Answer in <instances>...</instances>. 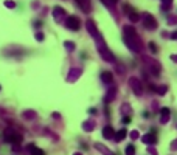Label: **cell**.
<instances>
[{
    "label": "cell",
    "mask_w": 177,
    "mask_h": 155,
    "mask_svg": "<svg viewBox=\"0 0 177 155\" xmlns=\"http://www.w3.org/2000/svg\"><path fill=\"white\" fill-rule=\"evenodd\" d=\"M95 147H97V149H98L99 152H103L104 155H115L113 152H110V151H109L104 144H101V143H95Z\"/></svg>",
    "instance_id": "obj_17"
},
{
    "label": "cell",
    "mask_w": 177,
    "mask_h": 155,
    "mask_svg": "<svg viewBox=\"0 0 177 155\" xmlns=\"http://www.w3.org/2000/svg\"><path fill=\"white\" fill-rule=\"evenodd\" d=\"M171 39H173V40H177V31L171 33Z\"/></svg>",
    "instance_id": "obj_36"
},
{
    "label": "cell",
    "mask_w": 177,
    "mask_h": 155,
    "mask_svg": "<svg viewBox=\"0 0 177 155\" xmlns=\"http://www.w3.org/2000/svg\"><path fill=\"white\" fill-rule=\"evenodd\" d=\"M176 127H177V126H176Z\"/></svg>",
    "instance_id": "obj_44"
},
{
    "label": "cell",
    "mask_w": 177,
    "mask_h": 155,
    "mask_svg": "<svg viewBox=\"0 0 177 155\" xmlns=\"http://www.w3.org/2000/svg\"><path fill=\"white\" fill-rule=\"evenodd\" d=\"M148 152H149V154H151V155H159V152H157V151H155V147H154V144H151V146H149V147H148Z\"/></svg>",
    "instance_id": "obj_29"
},
{
    "label": "cell",
    "mask_w": 177,
    "mask_h": 155,
    "mask_svg": "<svg viewBox=\"0 0 177 155\" xmlns=\"http://www.w3.org/2000/svg\"><path fill=\"white\" fill-rule=\"evenodd\" d=\"M86 28H87V31L90 33L95 39H99V33H98V30H97V25L93 23V20H90V19L87 20V22H86Z\"/></svg>",
    "instance_id": "obj_8"
},
{
    "label": "cell",
    "mask_w": 177,
    "mask_h": 155,
    "mask_svg": "<svg viewBox=\"0 0 177 155\" xmlns=\"http://www.w3.org/2000/svg\"><path fill=\"white\" fill-rule=\"evenodd\" d=\"M36 40H39V42H42V40H44V34H42V33H36Z\"/></svg>",
    "instance_id": "obj_32"
},
{
    "label": "cell",
    "mask_w": 177,
    "mask_h": 155,
    "mask_svg": "<svg viewBox=\"0 0 177 155\" xmlns=\"http://www.w3.org/2000/svg\"><path fill=\"white\" fill-rule=\"evenodd\" d=\"M162 5H173V0H163Z\"/></svg>",
    "instance_id": "obj_37"
},
{
    "label": "cell",
    "mask_w": 177,
    "mask_h": 155,
    "mask_svg": "<svg viewBox=\"0 0 177 155\" xmlns=\"http://www.w3.org/2000/svg\"><path fill=\"white\" fill-rule=\"evenodd\" d=\"M64 47H65V48L69 50V51H73L75 48H76V45H75L73 42H70V40H65V42H64Z\"/></svg>",
    "instance_id": "obj_24"
},
{
    "label": "cell",
    "mask_w": 177,
    "mask_h": 155,
    "mask_svg": "<svg viewBox=\"0 0 177 155\" xmlns=\"http://www.w3.org/2000/svg\"><path fill=\"white\" fill-rule=\"evenodd\" d=\"M112 2H113V3H115V2H117V0H112Z\"/></svg>",
    "instance_id": "obj_42"
},
{
    "label": "cell",
    "mask_w": 177,
    "mask_h": 155,
    "mask_svg": "<svg viewBox=\"0 0 177 155\" xmlns=\"http://www.w3.org/2000/svg\"><path fill=\"white\" fill-rule=\"evenodd\" d=\"M25 119H34L36 118V113L33 112V110H26V112H23V115H22Z\"/></svg>",
    "instance_id": "obj_22"
},
{
    "label": "cell",
    "mask_w": 177,
    "mask_h": 155,
    "mask_svg": "<svg viewBox=\"0 0 177 155\" xmlns=\"http://www.w3.org/2000/svg\"><path fill=\"white\" fill-rule=\"evenodd\" d=\"M124 44L134 53H140V50H141L140 40L137 37V31H135V28H134L132 25L124 26Z\"/></svg>",
    "instance_id": "obj_1"
},
{
    "label": "cell",
    "mask_w": 177,
    "mask_h": 155,
    "mask_svg": "<svg viewBox=\"0 0 177 155\" xmlns=\"http://www.w3.org/2000/svg\"><path fill=\"white\" fill-rule=\"evenodd\" d=\"M143 23H145L146 30H155V28H157V20H155L151 14H145V16H143Z\"/></svg>",
    "instance_id": "obj_7"
},
{
    "label": "cell",
    "mask_w": 177,
    "mask_h": 155,
    "mask_svg": "<svg viewBox=\"0 0 177 155\" xmlns=\"http://www.w3.org/2000/svg\"><path fill=\"white\" fill-rule=\"evenodd\" d=\"M76 3H78L84 11H88V9H90V0H76Z\"/></svg>",
    "instance_id": "obj_19"
},
{
    "label": "cell",
    "mask_w": 177,
    "mask_h": 155,
    "mask_svg": "<svg viewBox=\"0 0 177 155\" xmlns=\"http://www.w3.org/2000/svg\"><path fill=\"white\" fill-rule=\"evenodd\" d=\"M143 60H145V62L148 64V67H149V70H151L152 75H155V76H159V75H160V71H162V65H160L159 60L151 59V57H146V56H143Z\"/></svg>",
    "instance_id": "obj_3"
},
{
    "label": "cell",
    "mask_w": 177,
    "mask_h": 155,
    "mask_svg": "<svg viewBox=\"0 0 177 155\" xmlns=\"http://www.w3.org/2000/svg\"><path fill=\"white\" fill-rule=\"evenodd\" d=\"M73 155H83V154H79V152H75Z\"/></svg>",
    "instance_id": "obj_41"
},
{
    "label": "cell",
    "mask_w": 177,
    "mask_h": 155,
    "mask_svg": "<svg viewBox=\"0 0 177 155\" xmlns=\"http://www.w3.org/2000/svg\"><path fill=\"white\" fill-rule=\"evenodd\" d=\"M127 17H129V20H131V22L132 23H137L138 22V20H140V14H138V12H127Z\"/></svg>",
    "instance_id": "obj_20"
},
{
    "label": "cell",
    "mask_w": 177,
    "mask_h": 155,
    "mask_svg": "<svg viewBox=\"0 0 177 155\" xmlns=\"http://www.w3.org/2000/svg\"><path fill=\"white\" fill-rule=\"evenodd\" d=\"M53 16H54V19H56V20H61V17L65 16L64 8H61V6H54V8H53Z\"/></svg>",
    "instance_id": "obj_16"
},
{
    "label": "cell",
    "mask_w": 177,
    "mask_h": 155,
    "mask_svg": "<svg viewBox=\"0 0 177 155\" xmlns=\"http://www.w3.org/2000/svg\"><path fill=\"white\" fill-rule=\"evenodd\" d=\"M129 85L132 87L134 95H137V96H141V95H143V87H141V82H140L138 78L132 76L131 79H129Z\"/></svg>",
    "instance_id": "obj_6"
},
{
    "label": "cell",
    "mask_w": 177,
    "mask_h": 155,
    "mask_svg": "<svg viewBox=\"0 0 177 155\" xmlns=\"http://www.w3.org/2000/svg\"><path fill=\"white\" fill-rule=\"evenodd\" d=\"M53 116L56 118V119H59V118H61V115H59V113H53Z\"/></svg>",
    "instance_id": "obj_39"
},
{
    "label": "cell",
    "mask_w": 177,
    "mask_h": 155,
    "mask_svg": "<svg viewBox=\"0 0 177 155\" xmlns=\"http://www.w3.org/2000/svg\"><path fill=\"white\" fill-rule=\"evenodd\" d=\"M103 137L106 140H112L115 137V130H113V127L112 126H106L104 129H103Z\"/></svg>",
    "instance_id": "obj_12"
},
{
    "label": "cell",
    "mask_w": 177,
    "mask_h": 155,
    "mask_svg": "<svg viewBox=\"0 0 177 155\" xmlns=\"http://www.w3.org/2000/svg\"><path fill=\"white\" fill-rule=\"evenodd\" d=\"M124 154H126V155H135V147H134V144H127L126 149H124Z\"/></svg>",
    "instance_id": "obj_23"
},
{
    "label": "cell",
    "mask_w": 177,
    "mask_h": 155,
    "mask_svg": "<svg viewBox=\"0 0 177 155\" xmlns=\"http://www.w3.org/2000/svg\"><path fill=\"white\" fill-rule=\"evenodd\" d=\"M168 23H169V25H174V23H177V17H176V16H171V17L168 19Z\"/></svg>",
    "instance_id": "obj_31"
},
{
    "label": "cell",
    "mask_w": 177,
    "mask_h": 155,
    "mask_svg": "<svg viewBox=\"0 0 177 155\" xmlns=\"http://www.w3.org/2000/svg\"><path fill=\"white\" fill-rule=\"evenodd\" d=\"M121 123H123V124H127V123H131V118H129V116H124V118H123V121H121Z\"/></svg>",
    "instance_id": "obj_34"
},
{
    "label": "cell",
    "mask_w": 177,
    "mask_h": 155,
    "mask_svg": "<svg viewBox=\"0 0 177 155\" xmlns=\"http://www.w3.org/2000/svg\"><path fill=\"white\" fill-rule=\"evenodd\" d=\"M148 48L151 50V53H157V45H155V42H149Z\"/></svg>",
    "instance_id": "obj_26"
},
{
    "label": "cell",
    "mask_w": 177,
    "mask_h": 155,
    "mask_svg": "<svg viewBox=\"0 0 177 155\" xmlns=\"http://www.w3.org/2000/svg\"><path fill=\"white\" fill-rule=\"evenodd\" d=\"M3 137H5V141H6V143H11V144L20 143V141H22V135L16 133L12 127H6L5 132H3Z\"/></svg>",
    "instance_id": "obj_2"
},
{
    "label": "cell",
    "mask_w": 177,
    "mask_h": 155,
    "mask_svg": "<svg viewBox=\"0 0 177 155\" xmlns=\"http://www.w3.org/2000/svg\"><path fill=\"white\" fill-rule=\"evenodd\" d=\"M169 109L168 107H163V109L160 110V124H166L169 121Z\"/></svg>",
    "instance_id": "obj_11"
},
{
    "label": "cell",
    "mask_w": 177,
    "mask_h": 155,
    "mask_svg": "<svg viewBox=\"0 0 177 155\" xmlns=\"http://www.w3.org/2000/svg\"><path fill=\"white\" fill-rule=\"evenodd\" d=\"M101 81H103L104 84L110 85L112 81H113V75H112L110 71H103V73H101Z\"/></svg>",
    "instance_id": "obj_14"
},
{
    "label": "cell",
    "mask_w": 177,
    "mask_h": 155,
    "mask_svg": "<svg viewBox=\"0 0 177 155\" xmlns=\"http://www.w3.org/2000/svg\"><path fill=\"white\" fill-rule=\"evenodd\" d=\"M129 137H131V140H138L140 132H138V130H132L131 133H129Z\"/></svg>",
    "instance_id": "obj_27"
},
{
    "label": "cell",
    "mask_w": 177,
    "mask_h": 155,
    "mask_svg": "<svg viewBox=\"0 0 177 155\" xmlns=\"http://www.w3.org/2000/svg\"><path fill=\"white\" fill-rule=\"evenodd\" d=\"M20 149H22V147H20V143H14V144H12V152H19Z\"/></svg>",
    "instance_id": "obj_30"
},
{
    "label": "cell",
    "mask_w": 177,
    "mask_h": 155,
    "mask_svg": "<svg viewBox=\"0 0 177 155\" xmlns=\"http://www.w3.org/2000/svg\"><path fill=\"white\" fill-rule=\"evenodd\" d=\"M141 141H143L145 144L151 146V144H155V143H157V137H155L154 133H146V135L141 137Z\"/></svg>",
    "instance_id": "obj_10"
},
{
    "label": "cell",
    "mask_w": 177,
    "mask_h": 155,
    "mask_svg": "<svg viewBox=\"0 0 177 155\" xmlns=\"http://www.w3.org/2000/svg\"><path fill=\"white\" fill-rule=\"evenodd\" d=\"M115 95H117V87H109V90H107V93H106V96H104V103L106 104H109V103H112L113 101V98H115Z\"/></svg>",
    "instance_id": "obj_9"
},
{
    "label": "cell",
    "mask_w": 177,
    "mask_h": 155,
    "mask_svg": "<svg viewBox=\"0 0 177 155\" xmlns=\"http://www.w3.org/2000/svg\"><path fill=\"white\" fill-rule=\"evenodd\" d=\"M103 3H104L106 6H112V3H113V2H112V0H103Z\"/></svg>",
    "instance_id": "obj_35"
},
{
    "label": "cell",
    "mask_w": 177,
    "mask_h": 155,
    "mask_svg": "<svg viewBox=\"0 0 177 155\" xmlns=\"http://www.w3.org/2000/svg\"><path fill=\"white\" fill-rule=\"evenodd\" d=\"M5 6H6V8H10V9H14L16 8V2H12V0H6Z\"/></svg>",
    "instance_id": "obj_25"
},
{
    "label": "cell",
    "mask_w": 177,
    "mask_h": 155,
    "mask_svg": "<svg viewBox=\"0 0 177 155\" xmlns=\"http://www.w3.org/2000/svg\"><path fill=\"white\" fill-rule=\"evenodd\" d=\"M171 151H177V140H174L171 143Z\"/></svg>",
    "instance_id": "obj_33"
},
{
    "label": "cell",
    "mask_w": 177,
    "mask_h": 155,
    "mask_svg": "<svg viewBox=\"0 0 177 155\" xmlns=\"http://www.w3.org/2000/svg\"><path fill=\"white\" fill-rule=\"evenodd\" d=\"M34 26H36V28H40V26H42V23H40V22H36V25H34Z\"/></svg>",
    "instance_id": "obj_40"
},
{
    "label": "cell",
    "mask_w": 177,
    "mask_h": 155,
    "mask_svg": "<svg viewBox=\"0 0 177 155\" xmlns=\"http://www.w3.org/2000/svg\"><path fill=\"white\" fill-rule=\"evenodd\" d=\"M81 75V68H72L70 73H69V76H67V81L69 82H73V81H76Z\"/></svg>",
    "instance_id": "obj_13"
},
{
    "label": "cell",
    "mask_w": 177,
    "mask_h": 155,
    "mask_svg": "<svg viewBox=\"0 0 177 155\" xmlns=\"http://www.w3.org/2000/svg\"><path fill=\"white\" fill-rule=\"evenodd\" d=\"M98 51H99V55H101V57H103L104 60H107V62H115V57H113V55L110 53V50L107 48V47L101 42L99 45H98Z\"/></svg>",
    "instance_id": "obj_5"
},
{
    "label": "cell",
    "mask_w": 177,
    "mask_h": 155,
    "mask_svg": "<svg viewBox=\"0 0 177 155\" xmlns=\"http://www.w3.org/2000/svg\"><path fill=\"white\" fill-rule=\"evenodd\" d=\"M95 129V121L90 119V121H86V123L83 124V130L84 132H92Z\"/></svg>",
    "instance_id": "obj_18"
},
{
    "label": "cell",
    "mask_w": 177,
    "mask_h": 155,
    "mask_svg": "<svg viewBox=\"0 0 177 155\" xmlns=\"http://www.w3.org/2000/svg\"><path fill=\"white\" fill-rule=\"evenodd\" d=\"M166 92H168V87H166V85H163V84L155 87V93H157V95H160V96L166 95Z\"/></svg>",
    "instance_id": "obj_21"
},
{
    "label": "cell",
    "mask_w": 177,
    "mask_h": 155,
    "mask_svg": "<svg viewBox=\"0 0 177 155\" xmlns=\"http://www.w3.org/2000/svg\"><path fill=\"white\" fill-rule=\"evenodd\" d=\"M171 60L177 64V55H171Z\"/></svg>",
    "instance_id": "obj_38"
},
{
    "label": "cell",
    "mask_w": 177,
    "mask_h": 155,
    "mask_svg": "<svg viewBox=\"0 0 177 155\" xmlns=\"http://www.w3.org/2000/svg\"><path fill=\"white\" fill-rule=\"evenodd\" d=\"M64 25L67 26L69 30H72V31H78L79 30V19L76 17V16H67L65 17V20H64Z\"/></svg>",
    "instance_id": "obj_4"
},
{
    "label": "cell",
    "mask_w": 177,
    "mask_h": 155,
    "mask_svg": "<svg viewBox=\"0 0 177 155\" xmlns=\"http://www.w3.org/2000/svg\"><path fill=\"white\" fill-rule=\"evenodd\" d=\"M31 154H33V155H45L44 151H42V149H39V147H34V149L31 151Z\"/></svg>",
    "instance_id": "obj_28"
},
{
    "label": "cell",
    "mask_w": 177,
    "mask_h": 155,
    "mask_svg": "<svg viewBox=\"0 0 177 155\" xmlns=\"http://www.w3.org/2000/svg\"><path fill=\"white\" fill-rule=\"evenodd\" d=\"M0 90H2V85H0Z\"/></svg>",
    "instance_id": "obj_43"
},
{
    "label": "cell",
    "mask_w": 177,
    "mask_h": 155,
    "mask_svg": "<svg viewBox=\"0 0 177 155\" xmlns=\"http://www.w3.org/2000/svg\"><path fill=\"white\" fill-rule=\"evenodd\" d=\"M129 135L127 133V130L126 129H121V130H118V132H115V137H113V140L117 141V143H120V141H123L126 137Z\"/></svg>",
    "instance_id": "obj_15"
}]
</instances>
